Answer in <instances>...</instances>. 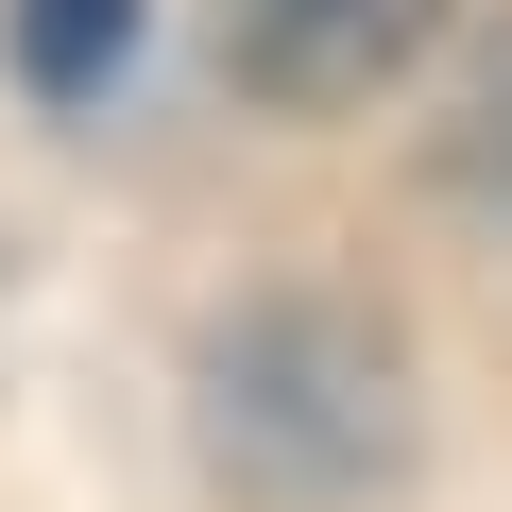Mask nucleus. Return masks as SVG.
<instances>
[{
  "label": "nucleus",
  "mask_w": 512,
  "mask_h": 512,
  "mask_svg": "<svg viewBox=\"0 0 512 512\" xmlns=\"http://www.w3.org/2000/svg\"><path fill=\"white\" fill-rule=\"evenodd\" d=\"M205 444H222V478H256V495H359V478H393V444H410L393 342L342 325V308H256V325L205 359Z\"/></svg>",
  "instance_id": "nucleus-1"
},
{
  "label": "nucleus",
  "mask_w": 512,
  "mask_h": 512,
  "mask_svg": "<svg viewBox=\"0 0 512 512\" xmlns=\"http://www.w3.org/2000/svg\"><path fill=\"white\" fill-rule=\"evenodd\" d=\"M205 35H222V69H239L256 103L342 120V103H376V86L427 69L444 0H205Z\"/></svg>",
  "instance_id": "nucleus-2"
},
{
  "label": "nucleus",
  "mask_w": 512,
  "mask_h": 512,
  "mask_svg": "<svg viewBox=\"0 0 512 512\" xmlns=\"http://www.w3.org/2000/svg\"><path fill=\"white\" fill-rule=\"evenodd\" d=\"M0 52H18L35 103H103V86L137 69V0H18V18H0Z\"/></svg>",
  "instance_id": "nucleus-3"
},
{
  "label": "nucleus",
  "mask_w": 512,
  "mask_h": 512,
  "mask_svg": "<svg viewBox=\"0 0 512 512\" xmlns=\"http://www.w3.org/2000/svg\"><path fill=\"white\" fill-rule=\"evenodd\" d=\"M444 171H461V205L512 222V35L478 52V86H461V120H444Z\"/></svg>",
  "instance_id": "nucleus-4"
}]
</instances>
